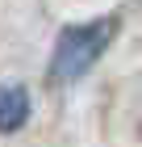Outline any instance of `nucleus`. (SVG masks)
I'll return each instance as SVG.
<instances>
[{"instance_id":"nucleus-1","label":"nucleus","mask_w":142,"mask_h":147,"mask_svg":"<svg viewBox=\"0 0 142 147\" xmlns=\"http://www.w3.org/2000/svg\"><path fill=\"white\" fill-rule=\"evenodd\" d=\"M113 34H117V17H96V21H84V25H67L59 34L55 51H50V80L71 84L84 71H92V63L105 55Z\"/></svg>"},{"instance_id":"nucleus-2","label":"nucleus","mask_w":142,"mask_h":147,"mask_svg":"<svg viewBox=\"0 0 142 147\" xmlns=\"http://www.w3.org/2000/svg\"><path fill=\"white\" fill-rule=\"evenodd\" d=\"M29 122V92L21 84H0V135H17Z\"/></svg>"}]
</instances>
